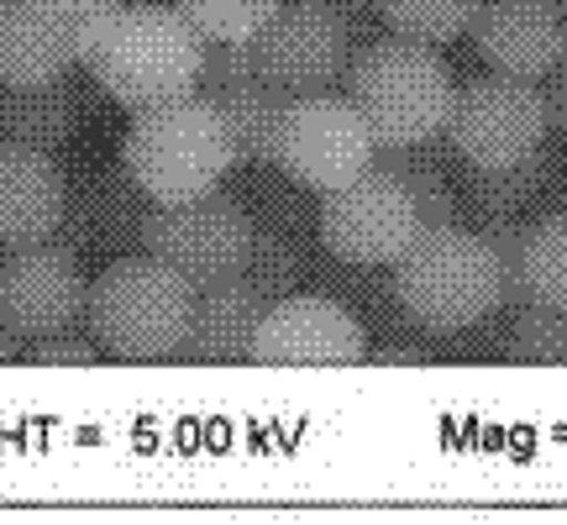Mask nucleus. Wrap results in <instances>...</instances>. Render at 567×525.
<instances>
[{
	"label": "nucleus",
	"instance_id": "24",
	"mask_svg": "<svg viewBox=\"0 0 567 525\" xmlns=\"http://www.w3.org/2000/svg\"><path fill=\"white\" fill-rule=\"evenodd\" d=\"M509 363H536V368H567V316L547 305H520V316L509 326Z\"/></svg>",
	"mask_w": 567,
	"mask_h": 525
},
{
	"label": "nucleus",
	"instance_id": "4",
	"mask_svg": "<svg viewBox=\"0 0 567 525\" xmlns=\"http://www.w3.org/2000/svg\"><path fill=\"white\" fill-rule=\"evenodd\" d=\"M347 95L363 111L379 153L436 142L452 122V101H457L452 74L436 59V48H421V42L405 38L368 42L363 53L347 63Z\"/></svg>",
	"mask_w": 567,
	"mask_h": 525
},
{
	"label": "nucleus",
	"instance_id": "1",
	"mask_svg": "<svg viewBox=\"0 0 567 525\" xmlns=\"http://www.w3.org/2000/svg\"><path fill=\"white\" fill-rule=\"evenodd\" d=\"M74 42L80 69H90L95 84L126 111H147L200 90L205 38L184 21L179 6H116L74 17Z\"/></svg>",
	"mask_w": 567,
	"mask_h": 525
},
{
	"label": "nucleus",
	"instance_id": "28",
	"mask_svg": "<svg viewBox=\"0 0 567 525\" xmlns=\"http://www.w3.org/2000/svg\"><path fill=\"white\" fill-rule=\"evenodd\" d=\"M101 358L105 352L95 347V337H74V331L32 342V363H42V368H95Z\"/></svg>",
	"mask_w": 567,
	"mask_h": 525
},
{
	"label": "nucleus",
	"instance_id": "21",
	"mask_svg": "<svg viewBox=\"0 0 567 525\" xmlns=\"http://www.w3.org/2000/svg\"><path fill=\"white\" fill-rule=\"evenodd\" d=\"M484 0H379V17L389 32L421 48H446V42L467 38V27L478 17Z\"/></svg>",
	"mask_w": 567,
	"mask_h": 525
},
{
	"label": "nucleus",
	"instance_id": "6",
	"mask_svg": "<svg viewBox=\"0 0 567 525\" xmlns=\"http://www.w3.org/2000/svg\"><path fill=\"white\" fill-rule=\"evenodd\" d=\"M252 237H258V222L237 200H226L221 189L174 205L147 200V216H142V253L174 268L195 289L237 279L252 253Z\"/></svg>",
	"mask_w": 567,
	"mask_h": 525
},
{
	"label": "nucleus",
	"instance_id": "26",
	"mask_svg": "<svg viewBox=\"0 0 567 525\" xmlns=\"http://www.w3.org/2000/svg\"><path fill=\"white\" fill-rule=\"evenodd\" d=\"M384 168L410 189V200H415V210H421L425 226H442V222H452V216H457L452 179H446V174L431 158H421V147H400V153H394Z\"/></svg>",
	"mask_w": 567,
	"mask_h": 525
},
{
	"label": "nucleus",
	"instance_id": "18",
	"mask_svg": "<svg viewBox=\"0 0 567 525\" xmlns=\"http://www.w3.org/2000/svg\"><path fill=\"white\" fill-rule=\"evenodd\" d=\"M80 95L63 80L48 84H6L0 90V142L32 153H63L80 137Z\"/></svg>",
	"mask_w": 567,
	"mask_h": 525
},
{
	"label": "nucleus",
	"instance_id": "7",
	"mask_svg": "<svg viewBox=\"0 0 567 525\" xmlns=\"http://www.w3.org/2000/svg\"><path fill=\"white\" fill-rule=\"evenodd\" d=\"M379 158V142L368 132L363 111L352 105V95H295L284 105L279 142H274V163L289 179L310 189V195H331L368 174Z\"/></svg>",
	"mask_w": 567,
	"mask_h": 525
},
{
	"label": "nucleus",
	"instance_id": "19",
	"mask_svg": "<svg viewBox=\"0 0 567 525\" xmlns=\"http://www.w3.org/2000/svg\"><path fill=\"white\" fill-rule=\"evenodd\" d=\"M216 111H221L226 132H231V147H237V163H274V142H279V122H284V90L268 84L264 74L231 84L221 95H210Z\"/></svg>",
	"mask_w": 567,
	"mask_h": 525
},
{
	"label": "nucleus",
	"instance_id": "12",
	"mask_svg": "<svg viewBox=\"0 0 567 525\" xmlns=\"http://www.w3.org/2000/svg\"><path fill=\"white\" fill-rule=\"evenodd\" d=\"M368 358L363 321L331 295H284L264 310L252 363L264 368H358Z\"/></svg>",
	"mask_w": 567,
	"mask_h": 525
},
{
	"label": "nucleus",
	"instance_id": "16",
	"mask_svg": "<svg viewBox=\"0 0 567 525\" xmlns=\"http://www.w3.org/2000/svg\"><path fill=\"white\" fill-rule=\"evenodd\" d=\"M80 63L74 17L48 0H11L0 11V84H48Z\"/></svg>",
	"mask_w": 567,
	"mask_h": 525
},
{
	"label": "nucleus",
	"instance_id": "27",
	"mask_svg": "<svg viewBox=\"0 0 567 525\" xmlns=\"http://www.w3.org/2000/svg\"><path fill=\"white\" fill-rule=\"evenodd\" d=\"M258 74L252 59V42H205V63H200V95H221L231 84H243Z\"/></svg>",
	"mask_w": 567,
	"mask_h": 525
},
{
	"label": "nucleus",
	"instance_id": "32",
	"mask_svg": "<svg viewBox=\"0 0 567 525\" xmlns=\"http://www.w3.org/2000/svg\"><path fill=\"white\" fill-rule=\"evenodd\" d=\"M321 6H331V11H337V17H347V21L368 17V11H379V0H321Z\"/></svg>",
	"mask_w": 567,
	"mask_h": 525
},
{
	"label": "nucleus",
	"instance_id": "13",
	"mask_svg": "<svg viewBox=\"0 0 567 525\" xmlns=\"http://www.w3.org/2000/svg\"><path fill=\"white\" fill-rule=\"evenodd\" d=\"M467 38L494 74L542 84L563 63L567 17L557 11V0H484Z\"/></svg>",
	"mask_w": 567,
	"mask_h": 525
},
{
	"label": "nucleus",
	"instance_id": "15",
	"mask_svg": "<svg viewBox=\"0 0 567 525\" xmlns=\"http://www.w3.org/2000/svg\"><path fill=\"white\" fill-rule=\"evenodd\" d=\"M147 195H142L132 174L116 168H90L69 184V210H63V243L74 253H122L142 247V216H147Z\"/></svg>",
	"mask_w": 567,
	"mask_h": 525
},
{
	"label": "nucleus",
	"instance_id": "29",
	"mask_svg": "<svg viewBox=\"0 0 567 525\" xmlns=\"http://www.w3.org/2000/svg\"><path fill=\"white\" fill-rule=\"evenodd\" d=\"M542 105H547V132H567V84L542 80Z\"/></svg>",
	"mask_w": 567,
	"mask_h": 525
},
{
	"label": "nucleus",
	"instance_id": "31",
	"mask_svg": "<svg viewBox=\"0 0 567 525\" xmlns=\"http://www.w3.org/2000/svg\"><path fill=\"white\" fill-rule=\"evenodd\" d=\"M373 363H384V368H415V363H431L425 352H415V347H384V352H373Z\"/></svg>",
	"mask_w": 567,
	"mask_h": 525
},
{
	"label": "nucleus",
	"instance_id": "23",
	"mask_svg": "<svg viewBox=\"0 0 567 525\" xmlns=\"http://www.w3.org/2000/svg\"><path fill=\"white\" fill-rule=\"evenodd\" d=\"M536 189H542V153L526 163H509V168H473V179H467V205L478 210V216H515L526 200H536Z\"/></svg>",
	"mask_w": 567,
	"mask_h": 525
},
{
	"label": "nucleus",
	"instance_id": "10",
	"mask_svg": "<svg viewBox=\"0 0 567 525\" xmlns=\"http://www.w3.org/2000/svg\"><path fill=\"white\" fill-rule=\"evenodd\" d=\"M90 279L69 243L17 247L0 258V321L17 342H42L84 321Z\"/></svg>",
	"mask_w": 567,
	"mask_h": 525
},
{
	"label": "nucleus",
	"instance_id": "25",
	"mask_svg": "<svg viewBox=\"0 0 567 525\" xmlns=\"http://www.w3.org/2000/svg\"><path fill=\"white\" fill-rule=\"evenodd\" d=\"M243 279L252 284L268 305L284 300V295H295L305 279V258H300V247H295V237L258 231V237H252V253H247V262H243Z\"/></svg>",
	"mask_w": 567,
	"mask_h": 525
},
{
	"label": "nucleus",
	"instance_id": "30",
	"mask_svg": "<svg viewBox=\"0 0 567 525\" xmlns=\"http://www.w3.org/2000/svg\"><path fill=\"white\" fill-rule=\"evenodd\" d=\"M48 6L63 11V17H95V11H116L126 0H48Z\"/></svg>",
	"mask_w": 567,
	"mask_h": 525
},
{
	"label": "nucleus",
	"instance_id": "33",
	"mask_svg": "<svg viewBox=\"0 0 567 525\" xmlns=\"http://www.w3.org/2000/svg\"><path fill=\"white\" fill-rule=\"evenodd\" d=\"M11 352H17V337H11L6 321H0V363H11Z\"/></svg>",
	"mask_w": 567,
	"mask_h": 525
},
{
	"label": "nucleus",
	"instance_id": "14",
	"mask_svg": "<svg viewBox=\"0 0 567 525\" xmlns=\"http://www.w3.org/2000/svg\"><path fill=\"white\" fill-rule=\"evenodd\" d=\"M69 210V174L53 153L0 142V253L53 243Z\"/></svg>",
	"mask_w": 567,
	"mask_h": 525
},
{
	"label": "nucleus",
	"instance_id": "11",
	"mask_svg": "<svg viewBox=\"0 0 567 525\" xmlns=\"http://www.w3.org/2000/svg\"><path fill=\"white\" fill-rule=\"evenodd\" d=\"M352 21L337 17L321 0H284L274 21L252 38V59L268 84L284 95H321L337 80H347L352 63Z\"/></svg>",
	"mask_w": 567,
	"mask_h": 525
},
{
	"label": "nucleus",
	"instance_id": "22",
	"mask_svg": "<svg viewBox=\"0 0 567 525\" xmlns=\"http://www.w3.org/2000/svg\"><path fill=\"white\" fill-rule=\"evenodd\" d=\"M205 42H252L284 0H174Z\"/></svg>",
	"mask_w": 567,
	"mask_h": 525
},
{
	"label": "nucleus",
	"instance_id": "17",
	"mask_svg": "<svg viewBox=\"0 0 567 525\" xmlns=\"http://www.w3.org/2000/svg\"><path fill=\"white\" fill-rule=\"evenodd\" d=\"M264 310L268 300L243 274L195 289V310H189V331H184L179 358H189V363H252V342H258Z\"/></svg>",
	"mask_w": 567,
	"mask_h": 525
},
{
	"label": "nucleus",
	"instance_id": "2",
	"mask_svg": "<svg viewBox=\"0 0 567 525\" xmlns=\"http://www.w3.org/2000/svg\"><path fill=\"white\" fill-rule=\"evenodd\" d=\"M389 295L410 326L452 337L488 321L505 305V268L484 243V231L457 222L421 226V237L400 253L389 274Z\"/></svg>",
	"mask_w": 567,
	"mask_h": 525
},
{
	"label": "nucleus",
	"instance_id": "3",
	"mask_svg": "<svg viewBox=\"0 0 567 525\" xmlns=\"http://www.w3.org/2000/svg\"><path fill=\"white\" fill-rule=\"evenodd\" d=\"M122 168L132 174L153 205L216 195L226 174L237 168V147L210 95H179V101L147 105L132 116L122 142Z\"/></svg>",
	"mask_w": 567,
	"mask_h": 525
},
{
	"label": "nucleus",
	"instance_id": "8",
	"mask_svg": "<svg viewBox=\"0 0 567 525\" xmlns=\"http://www.w3.org/2000/svg\"><path fill=\"white\" fill-rule=\"evenodd\" d=\"M421 210L410 200V189L384 163H373L368 174L352 184L321 195V216H316V237L326 253L347 268H394L415 237H421Z\"/></svg>",
	"mask_w": 567,
	"mask_h": 525
},
{
	"label": "nucleus",
	"instance_id": "9",
	"mask_svg": "<svg viewBox=\"0 0 567 525\" xmlns=\"http://www.w3.org/2000/svg\"><path fill=\"white\" fill-rule=\"evenodd\" d=\"M446 137L467 168H509L542 153L547 132V105L542 84L509 80V74H484L457 90Z\"/></svg>",
	"mask_w": 567,
	"mask_h": 525
},
{
	"label": "nucleus",
	"instance_id": "35",
	"mask_svg": "<svg viewBox=\"0 0 567 525\" xmlns=\"http://www.w3.org/2000/svg\"><path fill=\"white\" fill-rule=\"evenodd\" d=\"M6 6H11V0H0V11H6Z\"/></svg>",
	"mask_w": 567,
	"mask_h": 525
},
{
	"label": "nucleus",
	"instance_id": "34",
	"mask_svg": "<svg viewBox=\"0 0 567 525\" xmlns=\"http://www.w3.org/2000/svg\"><path fill=\"white\" fill-rule=\"evenodd\" d=\"M557 80L567 84V48H563V63H557Z\"/></svg>",
	"mask_w": 567,
	"mask_h": 525
},
{
	"label": "nucleus",
	"instance_id": "5",
	"mask_svg": "<svg viewBox=\"0 0 567 525\" xmlns=\"http://www.w3.org/2000/svg\"><path fill=\"white\" fill-rule=\"evenodd\" d=\"M189 310H195V284L142 253V258H116L101 279H90L84 326L105 358L158 363L179 358Z\"/></svg>",
	"mask_w": 567,
	"mask_h": 525
},
{
	"label": "nucleus",
	"instance_id": "20",
	"mask_svg": "<svg viewBox=\"0 0 567 525\" xmlns=\"http://www.w3.org/2000/svg\"><path fill=\"white\" fill-rule=\"evenodd\" d=\"M520 284H526V305H547L567 316V210L526 226Z\"/></svg>",
	"mask_w": 567,
	"mask_h": 525
}]
</instances>
